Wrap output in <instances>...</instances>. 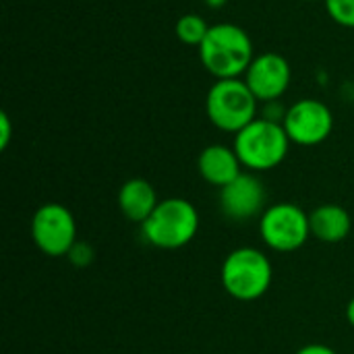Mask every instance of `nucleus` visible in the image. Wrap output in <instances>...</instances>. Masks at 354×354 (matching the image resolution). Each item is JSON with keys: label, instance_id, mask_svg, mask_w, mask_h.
Wrapping results in <instances>:
<instances>
[{"label": "nucleus", "instance_id": "obj_1", "mask_svg": "<svg viewBox=\"0 0 354 354\" xmlns=\"http://www.w3.org/2000/svg\"><path fill=\"white\" fill-rule=\"evenodd\" d=\"M197 50L201 64L216 77V81L245 77L255 58L249 33L234 23L209 25V31Z\"/></svg>", "mask_w": 354, "mask_h": 354}, {"label": "nucleus", "instance_id": "obj_2", "mask_svg": "<svg viewBox=\"0 0 354 354\" xmlns=\"http://www.w3.org/2000/svg\"><path fill=\"white\" fill-rule=\"evenodd\" d=\"M234 151L243 168L251 172H266L284 162L290 149V139L282 122L255 118L234 135Z\"/></svg>", "mask_w": 354, "mask_h": 354}, {"label": "nucleus", "instance_id": "obj_3", "mask_svg": "<svg viewBox=\"0 0 354 354\" xmlns=\"http://www.w3.org/2000/svg\"><path fill=\"white\" fill-rule=\"evenodd\" d=\"M199 230L197 207L180 197H170L158 203L153 214L141 224L145 243L158 249H180L189 245Z\"/></svg>", "mask_w": 354, "mask_h": 354}, {"label": "nucleus", "instance_id": "obj_4", "mask_svg": "<svg viewBox=\"0 0 354 354\" xmlns=\"http://www.w3.org/2000/svg\"><path fill=\"white\" fill-rule=\"evenodd\" d=\"M257 106L259 100L253 95L245 79H218L205 97L209 122L216 129L232 135L257 118Z\"/></svg>", "mask_w": 354, "mask_h": 354}, {"label": "nucleus", "instance_id": "obj_5", "mask_svg": "<svg viewBox=\"0 0 354 354\" xmlns=\"http://www.w3.org/2000/svg\"><path fill=\"white\" fill-rule=\"evenodd\" d=\"M274 270L268 255L253 247H241L222 263V286L236 301H257L272 286Z\"/></svg>", "mask_w": 354, "mask_h": 354}, {"label": "nucleus", "instance_id": "obj_6", "mask_svg": "<svg viewBox=\"0 0 354 354\" xmlns=\"http://www.w3.org/2000/svg\"><path fill=\"white\" fill-rule=\"evenodd\" d=\"M259 234L261 241L278 253H292L301 249L309 236V214L295 203H276L270 205L259 216Z\"/></svg>", "mask_w": 354, "mask_h": 354}, {"label": "nucleus", "instance_id": "obj_7", "mask_svg": "<svg viewBox=\"0 0 354 354\" xmlns=\"http://www.w3.org/2000/svg\"><path fill=\"white\" fill-rule=\"evenodd\" d=\"M31 239L48 257L68 255L77 243V222L60 203H44L31 218Z\"/></svg>", "mask_w": 354, "mask_h": 354}, {"label": "nucleus", "instance_id": "obj_8", "mask_svg": "<svg viewBox=\"0 0 354 354\" xmlns=\"http://www.w3.org/2000/svg\"><path fill=\"white\" fill-rule=\"evenodd\" d=\"M290 143L303 145V147H313L324 143L334 129V116L332 110L313 97H305L295 102L284 116L282 122Z\"/></svg>", "mask_w": 354, "mask_h": 354}, {"label": "nucleus", "instance_id": "obj_9", "mask_svg": "<svg viewBox=\"0 0 354 354\" xmlns=\"http://www.w3.org/2000/svg\"><path fill=\"white\" fill-rule=\"evenodd\" d=\"M245 83L253 91V95L268 104L280 100L292 79V71L288 60L282 54L276 52H266L253 58L251 66L245 73Z\"/></svg>", "mask_w": 354, "mask_h": 354}, {"label": "nucleus", "instance_id": "obj_10", "mask_svg": "<svg viewBox=\"0 0 354 354\" xmlns=\"http://www.w3.org/2000/svg\"><path fill=\"white\" fill-rule=\"evenodd\" d=\"M266 199V187L253 172H243L230 185L220 189L222 214L232 222H245L255 216H261L268 209Z\"/></svg>", "mask_w": 354, "mask_h": 354}, {"label": "nucleus", "instance_id": "obj_11", "mask_svg": "<svg viewBox=\"0 0 354 354\" xmlns=\"http://www.w3.org/2000/svg\"><path fill=\"white\" fill-rule=\"evenodd\" d=\"M197 170L205 183L212 187L224 189L234 178L243 174V164L234 151V147L228 145H207L199 158H197Z\"/></svg>", "mask_w": 354, "mask_h": 354}, {"label": "nucleus", "instance_id": "obj_12", "mask_svg": "<svg viewBox=\"0 0 354 354\" xmlns=\"http://www.w3.org/2000/svg\"><path fill=\"white\" fill-rule=\"evenodd\" d=\"M309 226H311V236H315L322 243L334 245V243H342L348 236L353 228V220L342 205L324 203L309 214Z\"/></svg>", "mask_w": 354, "mask_h": 354}, {"label": "nucleus", "instance_id": "obj_13", "mask_svg": "<svg viewBox=\"0 0 354 354\" xmlns=\"http://www.w3.org/2000/svg\"><path fill=\"white\" fill-rule=\"evenodd\" d=\"M158 203L160 201H158L156 189L143 178H131L118 191L120 212L124 214L127 220L137 222V224H143L153 214Z\"/></svg>", "mask_w": 354, "mask_h": 354}, {"label": "nucleus", "instance_id": "obj_14", "mask_svg": "<svg viewBox=\"0 0 354 354\" xmlns=\"http://www.w3.org/2000/svg\"><path fill=\"white\" fill-rule=\"evenodd\" d=\"M209 31V25L199 17V15H185L176 21V27H174V33L176 37L187 44V46H201V41L205 39Z\"/></svg>", "mask_w": 354, "mask_h": 354}, {"label": "nucleus", "instance_id": "obj_15", "mask_svg": "<svg viewBox=\"0 0 354 354\" xmlns=\"http://www.w3.org/2000/svg\"><path fill=\"white\" fill-rule=\"evenodd\" d=\"M324 4L332 21L354 29V0H324Z\"/></svg>", "mask_w": 354, "mask_h": 354}, {"label": "nucleus", "instance_id": "obj_16", "mask_svg": "<svg viewBox=\"0 0 354 354\" xmlns=\"http://www.w3.org/2000/svg\"><path fill=\"white\" fill-rule=\"evenodd\" d=\"M68 261L73 263V266H77V268H87L91 261H93V257H95V253H93V249H91V245L89 243H85V241H77L75 245H73V249L68 251Z\"/></svg>", "mask_w": 354, "mask_h": 354}, {"label": "nucleus", "instance_id": "obj_17", "mask_svg": "<svg viewBox=\"0 0 354 354\" xmlns=\"http://www.w3.org/2000/svg\"><path fill=\"white\" fill-rule=\"evenodd\" d=\"M10 135H12V124L6 112L0 114V149H6L10 143Z\"/></svg>", "mask_w": 354, "mask_h": 354}, {"label": "nucleus", "instance_id": "obj_18", "mask_svg": "<svg viewBox=\"0 0 354 354\" xmlns=\"http://www.w3.org/2000/svg\"><path fill=\"white\" fill-rule=\"evenodd\" d=\"M297 354H338L334 348L326 346V344H307L303 346Z\"/></svg>", "mask_w": 354, "mask_h": 354}, {"label": "nucleus", "instance_id": "obj_19", "mask_svg": "<svg viewBox=\"0 0 354 354\" xmlns=\"http://www.w3.org/2000/svg\"><path fill=\"white\" fill-rule=\"evenodd\" d=\"M346 319H348V324L354 328V299L348 303V307H346Z\"/></svg>", "mask_w": 354, "mask_h": 354}, {"label": "nucleus", "instance_id": "obj_20", "mask_svg": "<svg viewBox=\"0 0 354 354\" xmlns=\"http://www.w3.org/2000/svg\"><path fill=\"white\" fill-rule=\"evenodd\" d=\"M209 8H222L228 0H203Z\"/></svg>", "mask_w": 354, "mask_h": 354}, {"label": "nucleus", "instance_id": "obj_21", "mask_svg": "<svg viewBox=\"0 0 354 354\" xmlns=\"http://www.w3.org/2000/svg\"><path fill=\"white\" fill-rule=\"evenodd\" d=\"M307 2H313V0H307Z\"/></svg>", "mask_w": 354, "mask_h": 354}]
</instances>
